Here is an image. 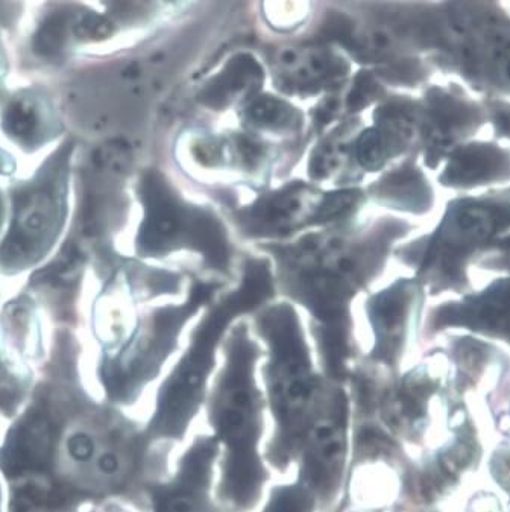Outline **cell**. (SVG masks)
<instances>
[{
    "instance_id": "1",
    "label": "cell",
    "mask_w": 510,
    "mask_h": 512,
    "mask_svg": "<svg viewBox=\"0 0 510 512\" xmlns=\"http://www.w3.org/2000/svg\"><path fill=\"white\" fill-rule=\"evenodd\" d=\"M412 225L383 219L353 238L316 234L292 247L269 248L277 256L284 285L324 330L325 358L334 374L344 371L350 344V301L377 274L392 244Z\"/></svg>"
},
{
    "instance_id": "2",
    "label": "cell",
    "mask_w": 510,
    "mask_h": 512,
    "mask_svg": "<svg viewBox=\"0 0 510 512\" xmlns=\"http://www.w3.org/2000/svg\"><path fill=\"white\" fill-rule=\"evenodd\" d=\"M227 364L213 400V423L227 447L225 488L240 508L259 499L266 473L259 456L263 427V397L255 383L259 345L249 338L246 324L234 327L225 345Z\"/></svg>"
},
{
    "instance_id": "3",
    "label": "cell",
    "mask_w": 510,
    "mask_h": 512,
    "mask_svg": "<svg viewBox=\"0 0 510 512\" xmlns=\"http://www.w3.org/2000/svg\"><path fill=\"white\" fill-rule=\"evenodd\" d=\"M274 294V282L265 259H248L242 280L230 294L208 310L196 327L189 348L161 389L155 427L166 435H180L204 399L216 351L228 327L243 313L263 306Z\"/></svg>"
},
{
    "instance_id": "4",
    "label": "cell",
    "mask_w": 510,
    "mask_h": 512,
    "mask_svg": "<svg viewBox=\"0 0 510 512\" xmlns=\"http://www.w3.org/2000/svg\"><path fill=\"white\" fill-rule=\"evenodd\" d=\"M257 332L268 345L266 386L280 427L278 447L286 453L306 438L316 418L334 402L313 370L312 354L300 317L290 304L266 307L255 320Z\"/></svg>"
},
{
    "instance_id": "5",
    "label": "cell",
    "mask_w": 510,
    "mask_h": 512,
    "mask_svg": "<svg viewBox=\"0 0 510 512\" xmlns=\"http://www.w3.org/2000/svg\"><path fill=\"white\" fill-rule=\"evenodd\" d=\"M137 190L143 206L136 239L139 256L158 259L189 250L202 256L211 269L228 272L233 251L227 228L215 213L184 200L155 169L142 175Z\"/></svg>"
},
{
    "instance_id": "6",
    "label": "cell",
    "mask_w": 510,
    "mask_h": 512,
    "mask_svg": "<svg viewBox=\"0 0 510 512\" xmlns=\"http://www.w3.org/2000/svg\"><path fill=\"white\" fill-rule=\"evenodd\" d=\"M73 143L64 142L34 177L11 190L13 218L0 244V271L17 274L51 253L66 225Z\"/></svg>"
},
{
    "instance_id": "7",
    "label": "cell",
    "mask_w": 510,
    "mask_h": 512,
    "mask_svg": "<svg viewBox=\"0 0 510 512\" xmlns=\"http://www.w3.org/2000/svg\"><path fill=\"white\" fill-rule=\"evenodd\" d=\"M507 200L463 198L453 201L435 233L422 245L418 275L435 289L465 285L466 265L506 239Z\"/></svg>"
},
{
    "instance_id": "8",
    "label": "cell",
    "mask_w": 510,
    "mask_h": 512,
    "mask_svg": "<svg viewBox=\"0 0 510 512\" xmlns=\"http://www.w3.org/2000/svg\"><path fill=\"white\" fill-rule=\"evenodd\" d=\"M218 285L196 283L186 303L155 309L131 332L128 341L102 367V380L114 397L128 396L140 383L157 373L178 344L187 321L208 303Z\"/></svg>"
},
{
    "instance_id": "9",
    "label": "cell",
    "mask_w": 510,
    "mask_h": 512,
    "mask_svg": "<svg viewBox=\"0 0 510 512\" xmlns=\"http://www.w3.org/2000/svg\"><path fill=\"white\" fill-rule=\"evenodd\" d=\"M119 35L98 8L81 0H45L29 22L25 51L40 66L58 67L84 49L116 42Z\"/></svg>"
},
{
    "instance_id": "10",
    "label": "cell",
    "mask_w": 510,
    "mask_h": 512,
    "mask_svg": "<svg viewBox=\"0 0 510 512\" xmlns=\"http://www.w3.org/2000/svg\"><path fill=\"white\" fill-rule=\"evenodd\" d=\"M327 193L306 183H290L237 213V224L251 238H281L309 225L325 224Z\"/></svg>"
},
{
    "instance_id": "11",
    "label": "cell",
    "mask_w": 510,
    "mask_h": 512,
    "mask_svg": "<svg viewBox=\"0 0 510 512\" xmlns=\"http://www.w3.org/2000/svg\"><path fill=\"white\" fill-rule=\"evenodd\" d=\"M422 298L418 280H398L368 301L366 309L375 333V359L397 365L403 358L418 323Z\"/></svg>"
},
{
    "instance_id": "12",
    "label": "cell",
    "mask_w": 510,
    "mask_h": 512,
    "mask_svg": "<svg viewBox=\"0 0 510 512\" xmlns=\"http://www.w3.org/2000/svg\"><path fill=\"white\" fill-rule=\"evenodd\" d=\"M309 484L319 493L336 488L347 455V405L340 392L333 403L316 418L304 438Z\"/></svg>"
},
{
    "instance_id": "13",
    "label": "cell",
    "mask_w": 510,
    "mask_h": 512,
    "mask_svg": "<svg viewBox=\"0 0 510 512\" xmlns=\"http://www.w3.org/2000/svg\"><path fill=\"white\" fill-rule=\"evenodd\" d=\"M0 127L25 151H37L63 131L54 101L37 86L14 90L4 99Z\"/></svg>"
},
{
    "instance_id": "14",
    "label": "cell",
    "mask_w": 510,
    "mask_h": 512,
    "mask_svg": "<svg viewBox=\"0 0 510 512\" xmlns=\"http://www.w3.org/2000/svg\"><path fill=\"white\" fill-rule=\"evenodd\" d=\"M506 292L507 280H495L482 294L438 307L430 326L438 332L447 327H463L506 341Z\"/></svg>"
},
{
    "instance_id": "15",
    "label": "cell",
    "mask_w": 510,
    "mask_h": 512,
    "mask_svg": "<svg viewBox=\"0 0 510 512\" xmlns=\"http://www.w3.org/2000/svg\"><path fill=\"white\" fill-rule=\"evenodd\" d=\"M509 157L492 145H470L457 149L441 181L445 186L473 187L507 178Z\"/></svg>"
},
{
    "instance_id": "16",
    "label": "cell",
    "mask_w": 510,
    "mask_h": 512,
    "mask_svg": "<svg viewBox=\"0 0 510 512\" xmlns=\"http://www.w3.org/2000/svg\"><path fill=\"white\" fill-rule=\"evenodd\" d=\"M51 447V429L43 418L32 417L19 427L5 447L7 458L4 468L7 473H20L29 467L41 464Z\"/></svg>"
},
{
    "instance_id": "17",
    "label": "cell",
    "mask_w": 510,
    "mask_h": 512,
    "mask_svg": "<svg viewBox=\"0 0 510 512\" xmlns=\"http://www.w3.org/2000/svg\"><path fill=\"white\" fill-rule=\"evenodd\" d=\"M375 198L412 212H424L430 206L432 192L421 172L409 168L394 172L381 181L375 187Z\"/></svg>"
},
{
    "instance_id": "18",
    "label": "cell",
    "mask_w": 510,
    "mask_h": 512,
    "mask_svg": "<svg viewBox=\"0 0 510 512\" xmlns=\"http://www.w3.org/2000/svg\"><path fill=\"white\" fill-rule=\"evenodd\" d=\"M158 0H101L102 13L122 32L146 29L157 19L160 11Z\"/></svg>"
},
{
    "instance_id": "19",
    "label": "cell",
    "mask_w": 510,
    "mask_h": 512,
    "mask_svg": "<svg viewBox=\"0 0 510 512\" xmlns=\"http://www.w3.org/2000/svg\"><path fill=\"white\" fill-rule=\"evenodd\" d=\"M246 121L263 130H295L300 125V116L284 102L274 98H262L249 105Z\"/></svg>"
},
{
    "instance_id": "20",
    "label": "cell",
    "mask_w": 510,
    "mask_h": 512,
    "mask_svg": "<svg viewBox=\"0 0 510 512\" xmlns=\"http://www.w3.org/2000/svg\"><path fill=\"white\" fill-rule=\"evenodd\" d=\"M265 512H313L312 497L301 485L284 487L272 496Z\"/></svg>"
},
{
    "instance_id": "21",
    "label": "cell",
    "mask_w": 510,
    "mask_h": 512,
    "mask_svg": "<svg viewBox=\"0 0 510 512\" xmlns=\"http://www.w3.org/2000/svg\"><path fill=\"white\" fill-rule=\"evenodd\" d=\"M16 380L11 376L10 368L5 364L4 354L0 353V405H13L16 402Z\"/></svg>"
},
{
    "instance_id": "22",
    "label": "cell",
    "mask_w": 510,
    "mask_h": 512,
    "mask_svg": "<svg viewBox=\"0 0 510 512\" xmlns=\"http://www.w3.org/2000/svg\"><path fill=\"white\" fill-rule=\"evenodd\" d=\"M69 452L76 461H89L92 458L93 452V441L90 440L87 435H75V437L69 440Z\"/></svg>"
},
{
    "instance_id": "23",
    "label": "cell",
    "mask_w": 510,
    "mask_h": 512,
    "mask_svg": "<svg viewBox=\"0 0 510 512\" xmlns=\"http://www.w3.org/2000/svg\"><path fill=\"white\" fill-rule=\"evenodd\" d=\"M8 67H10V58H8V49L7 45H5L4 34L0 31V101L4 98Z\"/></svg>"
},
{
    "instance_id": "24",
    "label": "cell",
    "mask_w": 510,
    "mask_h": 512,
    "mask_svg": "<svg viewBox=\"0 0 510 512\" xmlns=\"http://www.w3.org/2000/svg\"><path fill=\"white\" fill-rule=\"evenodd\" d=\"M99 467H101V470L104 471V473L111 475V473H114V471L117 470V467H119V462H117V459L114 458L113 455H104L99 459Z\"/></svg>"
},
{
    "instance_id": "25",
    "label": "cell",
    "mask_w": 510,
    "mask_h": 512,
    "mask_svg": "<svg viewBox=\"0 0 510 512\" xmlns=\"http://www.w3.org/2000/svg\"><path fill=\"white\" fill-rule=\"evenodd\" d=\"M14 166L11 163V159H8V155L5 152L0 151V171H7V174H11Z\"/></svg>"
},
{
    "instance_id": "26",
    "label": "cell",
    "mask_w": 510,
    "mask_h": 512,
    "mask_svg": "<svg viewBox=\"0 0 510 512\" xmlns=\"http://www.w3.org/2000/svg\"><path fill=\"white\" fill-rule=\"evenodd\" d=\"M161 7L167 8H181L189 2V0H158Z\"/></svg>"
},
{
    "instance_id": "27",
    "label": "cell",
    "mask_w": 510,
    "mask_h": 512,
    "mask_svg": "<svg viewBox=\"0 0 510 512\" xmlns=\"http://www.w3.org/2000/svg\"><path fill=\"white\" fill-rule=\"evenodd\" d=\"M4 216H5V201H4V196H2V193H0V225H2V222H4Z\"/></svg>"
}]
</instances>
